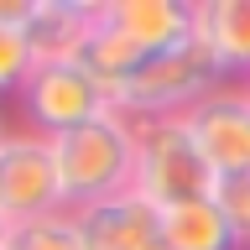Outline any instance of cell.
<instances>
[{
	"label": "cell",
	"instance_id": "cell-1",
	"mask_svg": "<svg viewBox=\"0 0 250 250\" xmlns=\"http://www.w3.org/2000/svg\"><path fill=\"white\" fill-rule=\"evenodd\" d=\"M52 162H58L62 183V208H89L99 198H115L130 188V167H136V125L125 115H99V120L52 136Z\"/></svg>",
	"mask_w": 250,
	"mask_h": 250
},
{
	"label": "cell",
	"instance_id": "cell-2",
	"mask_svg": "<svg viewBox=\"0 0 250 250\" xmlns=\"http://www.w3.org/2000/svg\"><path fill=\"white\" fill-rule=\"evenodd\" d=\"M224 78H219L214 58L198 37L167 47V52H151V58L136 62V73L125 78L120 89L109 94V109L125 115V120H177L188 109L208 99Z\"/></svg>",
	"mask_w": 250,
	"mask_h": 250
},
{
	"label": "cell",
	"instance_id": "cell-3",
	"mask_svg": "<svg viewBox=\"0 0 250 250\" xmlns=\"http://www.w3.org/2000/svg\"><path fill=\"white\" fill-rule=\"evenodd\" d=\"M136 125V167H130V188L146 203H156L162 214L177 203L208 198L214 193V167L203 162L198 141L188 136L183 115L177 120H130Z\"/></svg>",
	"mask_w": 250,
	"mask_h": 250
},
{
	"label": "cell",
	"instance_id": "cell-4",
	"mask_svg": "<svg viewBox=\"0 0 250 250\" xmlns=\"http://www.w3.org/2000/svg\"><path fill=\"white\" fill-rule=\"evenodd\" d=\"M16 99L26 109V120L37 125V136H47V141L109 115V89L94 83L78 62H37Z\"/></svg>",
	"mask_w": 250,
	"mask_h": 250
},
{
	"label": "cell",
	"instance_id": "cell-5",
	"mask_svg": "<svg viewBox=\"0 0 250 250\" xmlns=\"http://www.w3.org/2000/svg\"><path fill=\"white\" fill-rule=\"evenodd\" d=\"M42 214H68L52 141L0 136V224H21V219H42Z\"/></svg>",
	"mask_w": 250,
	"mask_h": 250
},
{
	"label": "cell",
	"instance_id": "cell-6",
	"mask_svg": "<svg viewBox=\"0 0 250 250\" xmlns=\"http://www.w3.org/2000/svg\"><path fill=\"white\" fill-rule=\"evenodd\" d=\"M188 136L198 141L203 162L214 167V177H229V172H250V94L245 83L229 89V83H219L208 99L183 115Z\"/></svg>",
	"mask_w": 250,
	"mask_h": 250
},
{
	"label": "cell",
	"instance_id": "cell-7",
	"mask_svg": "<svg viewBox=\"0 0 250 250\" xmlns=\"http://www.w3.org/2000/svg\"><path fill=\"white\" fill-rule=\"evenodd\" d=\"M73 224H78V240L83 250H141L162 229V208L146 203L136 188H125L115 198H99L89 208H73Z\"/></svg>",
	"mask_w": 250,
	"mask_h": 250
},
{
	"label": "cell",
	"instance_id": "cell-8",
	"mask_svg": "<svg viewBox=\"0 0 250 250\" xmlns=\"http://www.w3.org/2000/svg\"><path fill=\"white\" fill-rule=\"evenodd\" d=\"M99 11L146 58L193 37V0H99Z\"/></svg>",
	"mask_w": 250,
	"mask_h": 250
},
{
	"label": "cell",
	"instance_id": "cell-9",
	"mask_svg": "<svg viewBox=\"0 0 250 250\" xmlns=\"http://www.w3.org/2000/svg\"><path fill=\"white\" fill-rule=\"evenodd\" d=\"M94 21H99V0H31L21 31L37 62H78Z\"/></svg>",
	"mask_w": 250,
	"mask_h": 250
},
{
	"label": "cell",
	"instance_id": "cell-10",
	"mask_svg": "<svg viewBox=\"0 0 250 250\" xmlns=\"http://www.w3.org/2000/svg\"><path fill=\"white\" fill-rule=\"evenodd\" d=\"M193 37L219 78H250V0H193Z\"/></svg>",
	"mask_w": 250,
	"mask_h": 250
},
{
	"label": "cell",
	"instance_id": "cell-11",
	"mask_svg": "<svg viewBox=\"0 0 250 250\" xmlns=\"http://www.w3.org/2000/svg\"><path fill=\"white\" fill-rule=\"evenodd\" d=\"M162 234H167L172 250H240V240L224 224L214 198H193V203L167 208L162 214Z\"/></svg>",
	"mask_w": 250,
	"mask_h": 250
},
{
	"label": "cell",
	"instance_id": "cell-12",
	"mask_svg": "<svg viewBox=\"0 0 250 250\" xmlns=\"http://www.w3.org/2000/svg\"><path fill=\"white\" fill-rule=\"evenodd\" d=\"M141 58H146V52H141V47H130L120 31L104 21V11H99V21H94V31H89V42H83V52H78V68H83L94 83H104V89L115 94L125 78L136 73Z\"/></svg>",
	"mask_w": 250,
	"mask_h": 250
},
{
	"label": "cell",
	"instance_id": "cell-13",
	"mask_svg": "<svg viewBox=\"0 0 250 250\" xmlns=\"http://www.w3.org/2000/svg\"><path fill=\"white\" fill-rule=\"evenodd\" d=\"M0 250H83L73 214H42V219H21L5 224Z\"/></svg>",
	"mask_w": 250,
	"mask_h": 250
},
{
	"label": "cell",
	"instance_id": "cell-14",
	"mask_svg": "<svg viewBox=\"0 0 250 250\" xmlns=\"http://www.w3.org/2000/svg\"><path fill=\"white\" fill-rule=\"evenodd\" d=\"M208 198L219 203V214H224V224L234 229L240 250H250V172H229V177H219Z\"/></svg>",
	"mask_w": 250,
	"mask_h": 250
},
{
	"label": "cell",
	"instance_id": "cell-15",
	"mask_svg": "<svg viewBox=\"0 0 250 250\" xmlns=\"http://www.w3.org/2000/svg\"><path fill=\"white\" fill-rule=\"evenodd\" d=\"M31 68H37V58H31L26 31L11 26V21H0V94H21Z\"/></svg>",
	"mask_w": 250,
	"mask_h": 250
},
{
	"label": "cell",
	"instance_id": "cell-16",
	"mask_svg": "<svg viewBox=\"0 0 250 250\" xmlns=\"http://www.w3.org/2000/svg\"><path fill=\"white\" fill-rule=\"evenodd\" d=\"M141 250H172V245H167V234L156 229V234H151V240H146V245H141Z\"/></svg>",
	"mask_w": 250,
	"mask_h": 250
},
{
	"label": "cell",
	"instance_id": "cell-17",
	"mask_svg": "<svg viewBox=\"0 0 250 250\" xmlns=\"http://www.w3.org/2000/svg\"><path fill=\"white\" fill-rule=\"evenodd\" d=\"M245 94H250V78H245Z\"/></svg>",
	"mask_w": 250,
	"mask_h": 250
},
{
	"label": "cell",
	"instance_id": "cell-18",
	"mask_svg": "<svg viewBox=\"0 0 250 250\" xmlns=\"http://www.w3.org/2000/svg\"><path fill=\"white\" fill-rule=\"evenodd\" d=\"M0 234H5V224H0Z\"/></svg>",
	"mask_w": 250,
	"mask_h": 250
}]
</instances>
